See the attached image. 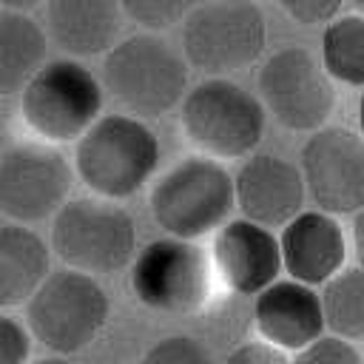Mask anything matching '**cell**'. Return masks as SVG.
Returning <instances> with one entry per match:
<instances>
[{
    "label": "cell",
    "mask_w": 364,
    "mask_h": 364,
    "mask_svg": "<svg viewBox=\"0 0 364 364\" xmlns=\"http://www.w3.org/2000/svg\"><path fill=\"white\" fill-rule=\"evenodd\" d=\"M282 267L293 282L307 287H324L338 270H344L350 239L341 222L324 210H301L279 230Z\"/></svg>",
    "instance_id": "9a60e30c"
},
{
    "label": "cell",
    "mask_w": 364,
    "mask_h": 364,
    "mask_svg": "<svg viewBox=\"0 0 364 364\" xmlns=\"http://www.w3.org/2000/svg\"><path fill=\"white\" fill-rule=\"evenodd\" d=\"M159 136L131 114H102L74 142V173L91 196L119 202L139 193L159 168Z\"/></svg>",
    "instance_id": "6da1fadb"
},
{
    "label": "cell",
    "mask_w": 364,
    "mask_h": 364,
    "mask_svg": "<svg viewBox=\"0 0 364 364\" xmlns=\"http://www.w3.org/2000/svg\"><path fill=\"white\" fill-rule=\"evenodd\" d=\"M122 6V17L142 26L145 34H156L165 31L171 26H182L185 14H188V3H171V0H128L119 3Z\"/></svg>",
    "instance_id": "7402d4cb"
},
{
    "label": "cell",
    "mask_w": 364,
    "mask_h": 364,
    "mask_svg": "<svg viewBox=\"0 0 364 364\" xmlns=\"http://www.w3.org/2000/svg\"><path fill=\"white\" fill-rule=\"evenodd\" d=\"M105 88L80 60H48L20 94L26 128L46 145L77 142L102 117Z\"/></svg>",
    "instance_id": "8992f818"
},
{
    "label": "cell",
    "mask_w": 364,
    "mask_h": 364,
    "mask_svg": "<svg viewBox=\"0 0 364 364\" xmlns=\"http://www.w3.org/2000/svg\"><path fill=\"white\" fill-rule=\"evenodd\" d=\"M233 196L242 219L267 230H282L304 210L307 202L299 162L270 151H256L239 162L233 173Z\"/></svg>",
    "instance_id": "4fadbf2b"
},
{
    "label": "cell",
    "mask_w": 364,
    "mask_h": 364,
    "mask_svg": "<svg viewBox=\"0 0 364 364\" xmlns=\"http://www.w3.org/2000/svg\"><path fill=\"white\" fill-rule=\"evenodd\" d=\"M6 142H9V119H6V111L0 105V156L6 154Z\"/></svg>",
    "instance_id": "f1b7e54d"
},
{
    "label": "cell",
    "mask_w": 364,
    "mask_h": 364,
    "mask_svg": "<svg viewBox=\"0 0 364 364\" xmlns=\"http://www.w3.org/2000/svg\"><path fill=\"white\" fill-rule=\"evenodd\" d=\"M48 34L23 9H0V97L23 94L31 77L48 63Z\"/></svg>",
    "instance_id": "d6986e66"
},
{
    "label": "cell",
    "mask_w": 364,
    "mask_h": 364,
    "mask_svg": "<svg viewBox=\"0 0 364 364\" xmlns=\"http://www.w3.org/2000/svg\"><path fill=\"white\" fill-rule=\"evenodd\" d=\"M51 273V245L28 225H0V310L28 304Z\"/></svg>",
    "instance_id": "ac0fdd59"
},
{
    "label": "cell",
    "mask_w": 364,
    "mask_h": 364,
    "mask_svg": "<svg viewBox=\"0 0 364 364\" xmlns=\"http://www.w3.org/2000/svg\"><path fill=\"white\" fill-rule=\"evenodd\" d=\"M213 264L199 242L162 236L131 262V293L156 313H193L210 296Z\"/></svg>",
    "instance_id": "30bf717a"
},
{
    "label": "cell",
    "mask_w": 364,
    "mask_h": 364,
    "mask_svg": "<svg viewBox=\"0 0 364 364\" xmlns=\"http://www.w3.org/2000/svg\"><path fill=\"white\" fill-rule=\"evenodd\" d=\"M148 208L165 236L199 242L230 222L236 210L233 173L202 154L185 156L154 182Z\"/></svg>",
    "instance_id": "277c9868"
},
{
    "label": "cell",
    "mask_w": 364,
    "mask_h": 364,
    "mask_svg": "<svg viewBox=\"0 0 364 364\" xmlns=\"http://www.w3.org/2000/svg\"><path fill=\"white\" fill-rule=\"evenodd\" d=\"M222 364H290V355L267 341H245L228 353Z\"/></svg>",
    "instance_id": "4316f807"
},
{
    "label": "cell",
    "mask_w": 364,
    "mask_h": 364,
    "mask_svg": "<svg viewBox=\"0 0 364 364\" xmlns=\"http://www.w3.org/2000/svg\"><path fill=\"white\" fill-rule=\"evenodd\" d=\"M321 65L333 82L364 88V14L341 11L321 31Z\"/></svg>",
    "instance_id": "ffe728a7"
},
{
    "label": "cell",
    "mask_w": 364,
    "mask_h": 364,
    "mask_svg": "<svg viewBox=\"0 0 364 364\" xmlns=\"http://www.w3.org/2000/svg\"><path fill=\"white\" fill-rule=\"evenodd\" d=\"M267 17L256 3H196L182 20V57L208 77H230L262 60Z\"/></svg>",
    "instance_id": "ba28073f"
},
{
    "label": "cell",
    "mask_w": 364,
    "mask_h": 364,
    "mask_svg": "<svg viewBox=\"0 0 364 364\" xmlns=\"http://www.w3.org/2000/svg\"><path fill=\"white\" fill-rule=\"evenodd\" d=\"M355 11H358V14H364V3H355Z\"/></svg>",
    "instance_id": "1f68e13d"
},
{
    "label": "cell",
    "mask_w": 364,
    "mask_h": 364,
    "mask_svg": "<svg viewBox=\"0 0 364 364\" xmlns=\"http://www.w3.org/2000/svg\"><path fill=\"white\" fill-rule=\"evenodd\" d=\"M111 313L102 284L77 270H51L40 290L26 304V327L31 338L48 347L54 355L82 353L97 341Z\"/></svg>",
    "instance_id": "52a82bcc"
},
{
    "label": "cell",
    "mask_w": 364,
    "mask_h": 364,
    "mask_svg": "<svg viewBox=\"0 0 364 364\" xmlns=\"http://www.w3.org/2000/svg\"><path fill=\"white\" fill-rule=\"evenodd\" d=\"M253 327L262 341L296 355L327 330L318 290L293 279L273 282L253 299Z\"/></svg>",
    "instance_id": "2e32d148"
},
{
    "label": "cell",
    "mask_w": 364,
    "mask_h": 364,
    "mask_svg": "<svg viewBox=\"0 0 364 364\" xmlns=\"http://www.w3.org/2000/svg\"><path fill=\"white\" fill-rule=\"evenodd\" d=\"M282 11L299 23V26H330L341 11L344 6L341 3H321V0H287L282 3Z\"/></svg>",
    "instance_id": "484cf974"
},
{
    "label": "cell",
    "mask_w": 364,
    "mask_h": 364,
    "mask_svg": "<svg viewBox=\"0 0 364 364\" xmlns=\"http://www.w3.org/2000/svg\"><path fill=\"white\" fill-rule=\"evenodd\" d=\"M179 125L202 156L216 162L247 159L264 136L267 111L256 94L230 77H205L188 88Z\"/></svg>",
    "instance_id": "3957f363"
},
{
    "label": "cell",
    "mask_w": 364,
    "mask_h": 364,
    "mask_svg": "<svg viewBox=\"0 0 364 364\" xmlns=\"http://www.w3.org/2000/svg\"><path fill=\"white\" fill-rule=\"evenodd\" d=\"M350 250L355 253L358 267H364V208L350 222Z\"/></svg>",
    "instance_id": "83f0119b"
},
{
    "label": "cell",
    "mask_w": 364,
    "mask_h": 364,
    "mask_svg": "<svg viewBox=\"0 0 364 364\" xmlns=\"http://www.w3.org/2000/svg\"><path fill=\"white\" fill-rule=\"evenodd\" d=\"M122 23V6L111 0H51L43 6L48 43L71 57H105L119 43Z\"/></svg>",
    "instance_id": "e0dca14e"
},
{
    "label": "cell",
    "mask_w": 364,
    "mask_h": 364,
    "mask_svg": "<svg viewBox=\"0 0 364 364\" xmlns=\"http://www.w3.org/2000/svg\"><path fill=\"white\" fill-rule=\"evenodd\" d=\"M102 88L125 114L154 119L182 105L188 94V63L159 34L139 31L119 40L102 57Z\"/></svg>",
    "instance_id": "7a4b0ae2"
},
{
    "label": "cell",
    "mask_w": 364,
    "mask_h": 364,
    "mask_svg": "<svg viewBox=\"0 0 364 364\" xmlns=\"http://www.w3.org/2000/svg\"><path fill=\"white\" fill-rule=\"evenodd\" d=\"M307 199L330 216H355L364 208V136L344 125H324L299 151Z\"/></svg>",
    "instance_id": "7c38bea8"
},
{
    "label": "cell",
    "mask_w": 364,
    "mask_h": 364,
    "mask_svg": "<svg viewBox=\"0 0 364 364\" xmlns=\"http://www.w3.org/2000/svg\"><path fill=\"white\" fill-rule=\"evenodd\" d=\"M290 364H361V353L353 341L327 333L296 355H290Z\"/></svg>",
    "instance_id": "cb8c5ba5"
},
{
    "label": "cell",
    "mask_w": 364,
    "mask_h": 364,
    "mask_svg": "<svg viewBox=\"0 0 364 364\" xmlns=\"http://www.w3.org/2000/svg\"><path fill=\"white\" fill-rule=\"evenodd\" d=\"M358 134L364 136V91H361V100H358Z\"/></svg>",
    "instance_id": "4dcf8cb0"
},
{
    "label": "cell",
    "mask_w": 364,
    "mask_h": 364,
    "mask_svg": "<svg viewBox=\"0 0 364 364\" xmlns=\"http://www.w3.org/2000/svg\"><path fill=\"white\" fill-rule=\"evenodd\" d=\"M74 165L46 142H17L0 156V213L14 225L54 219L68 202Z\"/></svg>",
    "instance_id": "8fae6325"
},
{
    "label": "cell",
    "mask_w": 364,
    "mask_h": 364,
    "mask_svg": "<svg viewBox=\"0 0 364 364\" xmlns=\"http://www.w3.org/2000/svg\"><path fill=\"white\" fill-rule=\"evenodd\" d=\"M259 100L287 131L316 134L336 111V85L321 60L304 46H284L259 65Z\"/></svg>",
    "instance_id": "9c48e42d"
},
{
    "label": "cell",
    "mask_w": 364,
    "mask_h": 364,
    "mask_svg": "<svg viewBox=\"0 0 364 364\" xmlns=\"http://www.w3.org/2000/svg\"><path fill=\"white\" fill-rule=\"evenodd\" d=\"M31 364H71V361L63 358V355H46V358H37V361H31Z\"/></svg>",
    "instance_id": "f546056e"
},
{
    "label": "cell",
    "mask_w": 364,
    "mask_h": 364,
    "mask_svg": "<svg viewBox=\"0 0 364 364\" xmlns=\"http://www.w3.org/2000/svg\"><path fill=\"white\" fill-rule=\"evenodd\" d=\"M139 364H219V361L193 336H165L145 350Z\"/></svg>",
    "instance_id": "603a6c76"
},
{
    "label": "cell",
    "mask_w": 364,
    "mask_h": 364,
    "mask_svg": "<svg viewBox=\"0 0 364 364\" xmlns=\"http://www.w3.org/2000/svg\"><path fill=\"white\" fill-rule=\"evenodd\" d=\"M361 364H364V353H361Z\"/></svg>",
    "instance_id": "d6a6232c"
},
{
    "label": "cell",
    "mask_w": 364,
    "mask_h": 364,
    "mask_svg": "<svg viewBox=\"0 0 364 364\" xmlns=\"http://www.w3.org/2000/svg\"><path fill=\"white\" fill-rule=\"evenodd\" d=\"M31 333L14 316L0 313V364H28Z\"/></svg>",
    "instance_id": "d4e9b609"
},
{
    "label": "cell",
    "mask_w": 364,
    "mask_h": 364,
    "mask_svg": "<svg viewBox=\"0 0 364 364\" xmlns=\"http://www.w3.org/2000/svg\"><path fill=\"white\" fill-rule=\"evenodd\" d=\"M208 253H210L213 273L236 296L256 299L284 273L279 236L242 216L225 222L213 233Z\"/></svg>",
    "instance_id": "5bb4252c"
},
{
    "label": "cell",
    "mask_w": 364,
    "mask_h": 364,
    "mask_svg": "<svg viewBox=\"0 0 364 364\" xmlns=\"http://www.w3.org/2000/svg\"><path fill=\"white\" fill-rule=\"evenodd\" d=\"M51 250L77 273L108 276L131 267L136 259L134 216L100 196H74L51 219Z\"/></svg>",
    "instance_id": "5b68a950"
},
{
    "label": "cell",
    "mask_w": 364,
    "mask_h": 364,
    "mask_svg": "<svg viewBox=\"0 0 364 364\" xmlns=\"http://www.w3.org/2000/svg\"><path fill=\"white\" fill-rule=\"evenodd\" d=\"M321 313L330 336L344 341H364V267L338 270L321 290Z\"/></svg>",
    "instance_id": "44dd1931"
}]
</instances>
